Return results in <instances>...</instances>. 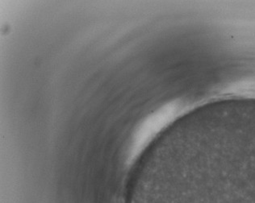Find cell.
Returning a JSON list of instances; mask_svg holds the SVG:
<instances>
[{
    "label": "cell",
    "instance_id": "cell-1",
    "mask_svg": "<svg viewBox=\"0 0 255 203\" xmlns=\"http://www.w3.org/2000/svg\"><path fill=\"white\" fill-rule=\"evenodd\" d=\"M181 106L179 103L171 102L160 108L159 110L147 118L135 135L129 152L130 161L138 155L145 144L149 141V139L179 114Z\"/></svg>",
    "mask_w": 255,
    "mask_h": 203
}]
</instances>
